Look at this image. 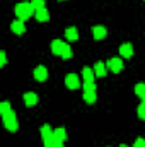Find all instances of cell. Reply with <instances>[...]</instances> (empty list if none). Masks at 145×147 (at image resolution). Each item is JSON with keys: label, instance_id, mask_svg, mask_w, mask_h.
<instances>
[{"label": "cell", "instance_id": "6da1fadb", "mask_svg": "<svg viewBox=\"0 0 145 147\" xmlns=\"http://www.w3.org/2000/svg\"><path fill=\"white\" fill-rule=\"evenodd\" d=\"M33 14H36V9L33 7L31 2H21V3L15 5V16L19 17V21H26Z\"/></svg>", "mask_w": 145, "mask_h": 147}, {"label": "cell", "instance_id": "7a4b0ae2", "mask_svg": "<svg viewBox=\"0 0 145 147\" xmlns=\"http://www.w3.org/2000/svg\"><path fill=\"white\" fill-rule=\"evenodd\" d=\"M3 125H5V128L9 132H17L19 123H17V118H15L14 111H9L7 115H3Z\"/></svg>", "mask_w": 145, "mask_h": 147}, {"label": "cell", "instance_id": "3957f363", "mask_svg": "<svg viewBox=\"0 0 145 147\" xmlns=\"http://www.w3.org/2000/svg\"><path fill=\"white\" fill-rule=\"evenodd\" d=\"M65 86L68 89H77V87H80V80H79V77L75 74H68L65 77Z\"/></svg>", "mask_w": 145, "mask_h": 147}, {"label": "cell", "instance_id": "277c9868", "mask_svg": "<svg viewBox=\"0 0 145 147\" xmlns=\"http://www.w3.org/2000/svg\"><path fill=\"white\" fill-rule=\"evenodd\" d=\"M108 69L111 70V72L118 74L121 69H123V60L121 58H111L108 62Z\"/></svg>", "mask_w": 145, "mask_h": 147}, {"label": "cell", "instance_id": "5b68a950", "mask_svg": "<svg viewBox=\"0 0 145 147\" xmlns=\"http://www.w3.org/2000/svg\"><path fill=\"white\" fill-rule=\"evenodd\" d=\"M34 79L39 80V82H43V80H46L48 79V69L44 67V65H39L34 69Z\"/></svg>", "mask_w": 145, "mask_h": 147}, {"label": "cell", "instance_id": "8992f818", "mask_svg": "<svg viewBox=\"0 0 145 147\" xmlns=\"http://www.w3.org/2000/svg\"><path fill=\"white\" fill-rule=\"evenodd\" d=\"M65 45H67V43H63L62 39H53V41H51V51H53L55 55H62Z\"/></svg>", "mask_w": 145, "mask_h": 147}, {"label": "cell", "instance_id": "52a82bcc", "mask_svg": "<svg viewBox=\"0 0 145 147\" xmlns=\"http://www.w3.org/2000/svg\"><path fill=\"white\" fill-rule=\"evenodd\" d=\"M119 53H121L123 58H130V57L133 55V46H132V43H123V45L119 46Z\"/></svg>", "mask_w": 145, "mask_h": 147}, {"label": "cell", "instance_id": "ba28073f", "mask_svg": "<svg viewBox=\"0 0 145 147\" xmlns=\"http://www.w3.org/2000/svg\"><path fill=\"white\" fill-rule=\"evenodd\" d=\"M82 77H84V82H94V79H96V72H94V69L84 67V69H82Z\"/></svg>", "mask_w": 145, "mask_h": 147}, {"label": "cell", "instance_id": "9c48e42d", "mask_svg": "<svg viewBox=\"0 0 145 147\" xmlns=\"http://www.w3.org/2000/svg\"><path fill=\"white\" fill-rule=\"evenodd\" d=\"M92 34H94L96 39H103V38H106L108 31H106L104 26H94V28H92Z\"/></svg>", "mask_w": 145, "mask_h": 147}, {"label": "cell", "instance_id": "30bf717a", "mask_svg": "<svg viewBox=\"0 0 145 147\" xmlns=\"http://www.w3.org/2000/svg\"><path fill=\"white\" fill-rule=\"evenodd\" d=\"M10 29H12V33H15V34H22L24 33V21H14L12 24H10Z\"/></svg>", "mask_w": 145, "mask_h": 147}, {"label": "cell", "instance_id": "8fae6325", "mask_svg": "<svg viewBox=\"0 0 145 147\" xmlns=\"http://www.w3.org/2000/svg\"><path fill=\"white\" fill-rule=\"evenodd\" d=\"M24 103L28 106H34L38 103V94H34V92H26L24 94Z\"/></svg>", "mask_w": 145, "mask_h": 147}, {"label": "cell", "instance_id": "7c38bea8", "mask_svg": "<svg viewBox=\"0 0 145 147\" xmlns=\"http://www.w3.org/2000/svg\"><path fill=\"white\" fill-rule=\"evenodd\" d=\"M96 99H97L96 91H84V101H85V103L92 105V103H96Z\"/></svg>", "mask_w": 145, "mask_h": 147}, {"label": "cell", "instance_id": "4fadbf2b", "mask_svg": "<svg viewBox=\"0 0 145 147\" xmlns=\"http://www.w3.org/2000/svg\"><path fill=\"white\" fill-rule=\"evenodd\" d=\"M36 19L39 22H46L50 19V12L46 9H39V10H36Z\"/></svg>", "mask_w": 145, "mask_h": 147}, {"label": "cell", "instance_id": "5bb4252c", "mask_svg": "<svg viewBox=\"0 0 145 147\" xmlns=\"http://www.w3.org/2000/svg\"><path fill=\"white\" fill-rule=\"evenodd\" d=\"M53 135H55V139H56V140H60V142H63V140L67 139V132H65V128H63V127H60V128H55Z\"/></svg>", "mask_w": 145, "mask_h": 147}, {"label": "cell", "instance_id": "9a60e30c", "mask_svg": "<svg viewBox=\"0 0 145 147\" xmlns=\"http://www.w3.org/2000/svg\"><path fill=\"white\" fill-rule=\"evenodd\" d=\"M65 36L68 38V39H70V41H75V39H77V38H79V33H77V28H67V29H65Z\"/></svg>", "mask_w": 145, "mask_h": 147}, {"label": "cell", "instance_id": "2e32d148", "mask_svg": "<svg viewBox=\"0 0 145 147\" xmlns=\"http://www.w3.org/2000/svg\"><path fill=\"white\" fill-rule=\"evenodd\" d=\"M94 72H96V77H104L106 75V65L104 63H96V67H94Z\"/></svg>", "mask_w": 145, "mask_h": 147}, {"label": "cell", "instance_id": "e0dca14e", "mask_svg": "<svg viewBox=\"0 0 145 147\" xmlns=\"http://www.w3.org/2000/svg\"><path fill=\"white\" fill-rule=\"evenodd\" d=\"M135 92H137V96L142 98V101H145V84L144 82H140V84L135 86Z\"/></svg>", "mask_w": 145, "mask_h": 147}, {"label": "cell", "instance_id": "ac0fdd59", "mask_svg": "<svg viewBox=\"0 0 145 147\" xmlns=\"http://www.w3.org/2000/svg\"><path fill=\"white\" fill-rule=\"evenodd\" d=\"M41 135H43V139L53 137V130H51V127H50V125H43V127H41Z\"/></svg>", "mask_w": 145, "mask_h": 147}, {"label": "cell", "instance_id": "d6986e66", "mask_svg": "<svg viewBox=\"0 0 145 147\" xmlns=\"http://www.w3.org/2000/svg\"><path fill=\"white\" fill-rule=\"evenodd\" d=\"M9 111H12L10 110V103H9V101H3V103L0 105V115L3 116V115H7Z\"/></svg>", "mask_w": 145, "mask_h": 147}, {"label": "cell", "instance_id": "ffe728a7", "mask_svg": "<svg viewBox=\"0 0 145 147\" xmlns=\"http://www.w3.org/2000/svg\"><path fill=\"white\" fill-rule=\"evenodd\" d=\"M56 144H58V140L55 139V135H53V137L44 139V147H56Z\"/></svg>", "mask_w": 145, "mask_h": 147}, {"label": "cell", "instance_id": "44dd1931", "mask_svg": "<svg viewBox=\"0 0 145 147\" xmlns=\"http://www.w3.org/2000/svg\"><path fill=\"white\" fill-rule=\"evenodd\" d=\"M60 57H62V58H65V60H67V58H70V57H72V48H70L68 45H65V48H63V51H62V55H60Z\"/></svg>", "mask_w": 145, "mask_h": 147}, {"label": "cell", "instance_id": "7402d4cb", "mask_svg": "<svg viewBox=\"0 0 145 147\" xmlns=\"http://www.w3.org/2000/svg\"><path fill=\"white\" fill-rule=\"evenodd\" d=\"M31 3H33V7L39 10V9H44V0H31Z\"/></svg>", "mask_w": 145, "mask_h": 147}, {"label": "cell", "instance_id": "603a6c76", "mask_svg": "<svg viewBox=\"0 0 145 147\" xmlns=\"http://www.w3.org/2000/svg\"><path fill=\"white\" fill-rule=\"evenodd\" d=\"M137 113H138V116H140L142 120H145V101H142V103H140V106H138Z\"/></svg>", "mask_w": 145, "mask_h": 147}, {"label": "cell", "instance_id": "cb8c5ba5", "mask_svg": "<svg viewBox=\"0 0 145 147\" xmlns=\"http://www.w3.org/2000/svg\"><path fill=\"white\" fill-rule=\"evenodd\" d=\"M84 91H96V86H94V82H84Z\"/></svg>", "mask_w": 145, "mask_h": 147}, {"label": "cell", "instance_id": "d4e9b609", "mask_svg": "<svg viewBox=\"0 0 145 147\" xmlns=\"http://www.w3.org/2000/svg\"><path fill=\"white\" fill-rule=\"evenodd\" d=\"M133 147H145V139H142V137H138V139L135 140V144H133Z\"/></svg>", "mask_w": 145, "mask_h": 147}, {"label": "cell", "instance_id": "484cf974", "mask_svg": "<svg viewBox=\"0 0 145 147\" xmlns=\"http://www.w3.org/2000/svg\"><path fill=\"white\" fill-rule=\"evenodd\" d=\"M7 63V57H5V51H0V65H5Z\"/></svg>", "mask_w": 145, "mask_h": 147}, {"label": "cell", "instance_id": "4316f807", "mask_svg": "<svg viewBox=\"0 0 145 147\" xmlns=\"http://www.w3.org/2000/svg\"><path fill=\"white\" fill-rule=\"evenodd\" d=\"M56 147H65V146H63V142H60V140H58V144H56Z\"/></svg>", "mask_w": 145, "mask_h": 147}, {"label": "cell", "instance_id": "83f0119b", "mask_svg": "<svg viewBox=\"0 0 145 147\" xmlns=\"http://www.w3.org/2000/svg\"><path fill=\"white\" fill-rule=\"evenodd\" d=\"M119 147H128V146H119Z\"/></svg>", "mask_w": 145, "mask_h": 147}]
</instances>
